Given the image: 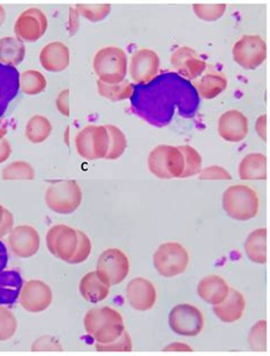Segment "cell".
Returning <instances> with one entry per match:
<instances>
[{
    "instance_id": "cell-1",
    "label": "cell",
    "mask_w": 270,
    "mask_h": 356,
    "mask_svg": "<svg viewBox=\"0 0 270 356\" xmlns=\"http://www.w3.org/2000/svg\"><path fill=\"white\" fill-rule=\"evenodd\" d=\"M131 104L137 115L154 126L168 124L176 108L191 118L199 106V95L191 81L176 72H164L146 85H135Z\"/></svg>"
},
{
    "instance_id": "cell-2",
    "label": "cell",
    "mask_w": 270,
    "mask_h": 356,
    "mask_svg": "<svg viewBox=\"0 0 270 356\" xmlns=\"http://www.w3.org/2000/svg\"><path fill=\"white\" fill-rule=\"evenodd\" d=\"M83 325L96 343H112L126 330L120 312L108 306L95 307L87 312Z\"/></svg>"
},
{
    "instance_id": "cell-3",
    "label": "cell",
    "mask_w": 270,
    "mask_h": 356,
    "mask_svg": "<svg viewBox=\"0 0 270 356\" xmlns=\"http://www.w3.org/2000/svg\"><path fill=\"white\" fill-rule=\"evenodd\" d=\"M223 208L227 216L239 222H246L258 216L260 199L255 188L246 184H235L226 188Z\"/></svg>"
},
{
    "instance_id": "cell-4",
    "label": "cell",
    "mask_w": 270,
    "mask_h": 356,
    "mask_svg": "<svg viewBox=\"0 0 270 356\" xmlns=\"http://www.w3.org/2000/svg\"><path fill=\"white\" fill-rule=\"evenodd\" d=\"M92 67L99 81L108 85L122 83L128 74L127 53L115 46L102 48L94 56Z\"/></svg>"
},
{
    "instance_id": "cell-5",
    "label": "cell",
    "mask_w": 270,
    "mask_h": 356,
    "mask_svg": "<svg viewBox=\"0 0 270 356\" xmlns=\"http://www.w3.org/2000/svg\"><path fill=\"white\" fill-rule=\"evenodd\" d=\"M147 165L160 179L180 178L185 169L184 156L178 147L161 144L151 151Z\"/></svg>"
},
{
    "instance_id": "cell-6",
    "label": "cell",
    "mask_w": 270,
    "mask_h": 356,
    "mask_svg": "<svg viewBox=\"0 0 270 356\" xmlns=\"http://www.w3.org/2000/svg\"><path fill=\"white\" fill-rule=\"evenodd\" d=\"M189 264L187 249L179 242H164L153 254V265L161 277H178L185 273Z\"/></svg>"
},
{
    "instance_id": "cell-7",
    "label": "cell",
    "mask_w": 270,
    "mask_h": 356,
    "mask_svg": "<svg viewBox=\"0 0 270 356\" xmlns=\"http://www.w3.org/2000/svg\"><path fill=\"white\" fill-rule=\"evenodd\" d=\"M45 202L54 213L71 215L83 202V191L78 181H55L46 191Z\"/></svg>"
},
{
    "instance_id": "cell-8",
    "label": "cell",
    "mask_w": 270,
    "mask_h": 356,
    "mask_svg": "<svg viewBox=\"0 0 270 356\" xmlns=\"http://www.w3.org/2000/svg\"><path fill=\"white\" fill-rule=\"evenodd\" d=\"M130 261L127 254L118 248L106 249L99 254L96 273L110 286H118L127 279Z\"/></svg>"
},
{
    "instance_id": "cell-9",
    "label": "cell",
    "mask_w": 270,
    "mask_h": 356,
    "mask_svg": "<svg viewBox=\"0 0 270 356\" xmlns=\"http://www.w3.org/2000/svg\"><path fill=\"white\" fill-rule=\"evenodd\" d=\"M76 152L87 160L106 159L108 151V133L106 126L90 124L76 134Z\"/></svg>"
},
{
    "instance_id": "cell-10",
    "label": "cell",
    "mask_w": 270,
    "mask_h": 356,
    "mask_svg": "<svg viewBox=\"0 0 270 356\" xmlns=\"http://www.w3.org/2000/svg\"><path fill=\"white\" fill-rule=\"evenodd\" d=\"M232 54L244 70H255L267 58V44L261 35H242L233 46Z\"/></svg>"
},
{
    "instance_id": "cell-11",
    "label": "cell",
    "mask_w": 270,
    "mask_h": 356,
    "mask_svg": "<svg viewBox=\"0 0 270 356\" xmlns=\"http://www.w3.org/2000/svg\"><path fill=\"white\" fill-rule=\"evenodd\" d=\"M169 327L183 337H197L204 329V315L192 304H178L169 313Z\"/></svg>"
},
{
    "instance_id": "cell-12",
    "label": "cell",
    "mask_w": 270,
    "mask_h": 356,
    "mask_svg": "<svg viewBox=\"0 0 270 356\" xmlns=\"http://www.w3.org/2000/svg\"><path fill=\"white\" fill-rule=\"evenodd\" d=\"M46 245L53 256L65 263H70L78 245V232L64 224L51 226L46 236Z\"/></svg>"
},
{
    "instance_id": "cell-13",
    "label": "cell",
    "mask_w": 270,
    "mask_h": 356,
    "mask_svg": "<svg viewBox=\"0 0 270 356\" xmlns=\"http://www.w3.org/2000/svg\"><path fill=\"white\" fill-rule=\"evenodd\" d=\"M160 56L150 48L135 51L129 63V74L136 85H146L159 76Z\"/></svg>"
},
{
    "instance_id": "cell-14",
    "label": "cell",
    "mask_w": 270,
    "mask_h": 356,
    "mask_svg": "<svg viewBox=\"0 0 270 356\" xmlns=\"http://www.w3.org/2000/svg\"><path fill=\"white\" fill-rule=\"evenodd\" d=\"M48 28L46 14L31 7L19 14L14 26L16 38L23 42H35L45 35Z\"/></svg>"
},
{
    "instance_id": "cell-15",
    "label": "cell",
    "mask_w": 270,
    "mask_h": 356,
    "mask_svg": "<svg viewBox=\"0 0 270 356\" xmlns=\"http://www.w3.org/2000/svg\"><path fill=\"white\" fill-rule=\"evenodd\" d=\"M53 290L42 280H29L23 283L19 293V305L29 313H42L53 302Z\"/></svg>"
},
{
    "instance_id": "cell-16",
    "label": "cell",
    "mask_w": 270,
    "mask_h": 356,
    "mask_svg": "<svg viewBox=\"0 0 270 356\" xmlns=\"http://www.w3.org/2000/svg\"><path fill=\"white\" fill-rule=\"evenodd\" d=\"M170 63L175 69L176 74L188 81H193L202 76L207 69V62L197 54L195 49L188 46L176 49L171 54Z\"/></svg>"
},
{
    "instance_id": "cell-17",
    "label": "cell",
    "mask_w": 270,
    "mask_h": 356,
    "mask_svg": "<svg viewBox=\"0 0 270 356\" xmlns=\"http://www.w3.org/2000/svg\"><path fill=\"white\" fill-rule=\"evenodd\" d=\"M10 252L19 258L33 257L40 249V236L32 226L22 224L15 226L8 236Z\"/></svg>"
},
{
    "instance_id": "cell-18",
    "label": "cell",
    "mask_w": 270,
    "mask_h": 356,
    "mask_svg": "<svg viewBox=\"0 0 270 356\" xmlns=\"http://www.w3.org/2000/svg\"><path fill=\"white\" fill-rule=\"evenodd\" d=\"M126 298L129 305L138 312H147L155 306L158 293L150 280L145 277H135L128 283Z\"/></svg>"
},
{
    "instance_id": "cell-19",
    "label": "cell",
    "mask_w": 270,
    "mask_h": 356,
    "mask_svg": "<svg viewBox=\"0 0 270 356\" xmlns=\"http://www.w3.org/2000/svg\"><path fill=\"white\" fill-rule=\"evenodd\" d=\"M218 134L226 142L239 143L248 135V119L239 110H228L220 115Z\"/></svg>"
},
{
    "instance_id": "cell-20",
    "label": "cell",
    "mask_w": 270,
    "mask_h": 356,
    "mask_svg": "<svg viewBox=\"0 0 270 356\" xmlns=\"http://www.w3.org/2000/svg\"><path fill=\"white\" fill-rule=\"evenodd\" d=\"M246 309V300L243 293L239 290L229 289L228 295L223 302L212 306V311L217 318L226 325H233L239 321Z\"/></svg>"
},
{
    "instance_id": "cell-21",
    "label": "cell",
    "mask_w": 270,
    "mask_h": 356,
    "mask_svg": "<svg viewBox=\"0 0 270 356\" xmlns=\"http://www.w3.org/2000/svg\"><path fill=\"white\" fill-rule=\"evenodd\" d=\"M39 60L46 71L60 72L70 65V49L63 42H51L42 47Z\"/></svg>"
},
{
    "instance_id": "cell-22",
    "label": "cell",
    "mask_w": 270,
    "mask_h": 356,
    "mask_svg": "<svg viewBox=\"0 0 270 356\" xmlns=\"http://www.w3.org/2000/svg\"><path fill=\"white\" fill-rule=\"evenodd\" d=\"M229 289L230 286L223 277L211 274L201 279L197 284V295L204 302L214 306L225 300Z\"/></svg>"
},
{
    "instance_id": "cell-23",
    "label": "cell",
    "mask_w": 270,
    "mask_h": 356,
    "mask_svg": "<svg viewBox=\"0 0 270 356\" xmlns=\"http://www.w3.org/2000/svg\"><path fill=\"white\" fill-rule=\"evenodd\" d=\"M19 90V70L0 63V118L5 115L10 103Z\"/></svg>"
},
{
    "instance_id": "cell-24",
    "label": "cell",
    "mask_w": 270,
    "mask_h": 356,
    "mask_svg": "<svg viewBox=\"0 0 270 356\" xmlns=\"http://www.w3.org/2000/svg\"><path fill=\"white\" fill-rule=\"evenodd\" d=\"M192 85L196 90L199 97L213 99L218 97L227 88L228 80L221 72L211 71L193 80Z\"/></svg>"
},
{
    "instance_id": "cell-25",
    "label": "cell",
    "mask_w": 270,
    "mask_h": 356,
    "mask_svg": "<svg viewBox=\"0 0 270 356\" xmlns=\"http://www.w3.org/2000/svg\"><path fill=\"white\" fill-rule=\"evenodd\" d=\"M80 295L87 302L92 304H99L108 298L111 291V286L106 284L101 277L97 275L96 270H92L86 275H83L79 283Z\"/></svg>"
},
{
    "instance_id": "cell-26",
    "label": "cell",
    "mask_w": 270,
    "mask_h": 356,
    "mask_svg": "<svg viewBox=\"0 0 270 356\" xmlns=\"http://www.w3.org/2000/svg\"><path fill=\"white\" fill-rule=\"evenodd\" d=\"M239 176L242 181L267 179V156L264 153H248L241 160Z\"/></svg>"
},
{
    "instance_id": "cell-27",
    "label": "cell",
    "mask_w": 270,
    "mask_h": 356,
    "mask_svg": "<svg viewBox=\"0 0 270 356\" xmlns=\"http://www.w3.org/2000/svg\"><path fill=\"white\" fill-rule=\"evenodd\" d=\"M267 229L260 227L248 234L244 242L246 257L258 265L267 263Z\"/></svg>"
},
{
    "instance_id": "cell-28",
    "label": "cell",
    "mask_w": 270,
    "mask_h": 356,
    "mask_svg": "<svg viewBox=\"0 0 270 356\" xmlns=\"http://www.w3.org/2000/svg\"><path fill=\"white\" fill-rule=\"evenodd\" d=\"M23 286L21 274L16 270L0 272V305H13Z\"/></svg>"
},
{
    "instance_id": "cell-29",
    "label": "cell",
    "mask_w": 270,
    "mask_h": 356,
    "mask_svg": "<svg viewBox=\"0 0 270 356\" xmlns=\"http://www.w3.org/2000/svg\"><path fill=\"white\" fill-rule=\"evenodd\" d=\"M26 44L16 37L0 39V63L16 67L26 58Z\"/></svg>"
},
{
    "instance_id": "cell-30",
    "label": "cell",
    "mask_w": 270,
    "mask_h": 356,
    "mask_svg": "<svg viewBox=\"0 0 270 356\" xmlns=\"http://www.w3.org/2000/svg\"><path fill=\"white\" fill-rule=\"evenodd\" d=\"M53 126L49 119L42 115H35L28 120L26 136L33 144H42L51 136Z\"/></svg>"
},
{
    "instance_id": "cell-31",
    "label": "cell",
    "mask_w": 270,
    "mask_h": 356,
    "mask_svg": "<svg viewBox=\"0 0 270 356\" xmlns=\"http://www.w3.org/2000/svg\"><path fill=\"white\" fill-rule=\"evenodd\" d=\"M135 85L129 80H124L122 83L108 85L97 80V92L104 99H110L112 102H120L124 99H131L134 92Z\"/></svg>"
},
{
    "instance_id": "cell-32",
    "label": "cell",
    "mask_w": 270,
    "mask_h": 356,
    "mask_svg": "<svg viewBox=\"0 0 270 356\" xmlns=\"http://www.w3.org/2000/svg\"><path fill=\"white\" fill-rule=\"evenodd\" d=\"M47 87L46 76L37 70H26L19 74V90L28 96L42 94Z\"/></svg>"
},
{
    "instance_id": "cell-33",
    "label": "cell",
    "mask_w": 270,
    "mask_h": 356,
    "mask_svg": "<svg viewBox=\"0 0 270 356\" xmlns=\"http://www.w3.org/2000/svg\"><path fill=\"white\" fill-rule=\"evenodd\" d=\"M108 133V151L106 160H117L124 156L128 147L127 137L120 128L115 124H106Z\"/></svg>"
},
{
    "instance_id": "cell-34",
    "label": "cell",
    "mask_w": 270,
    "mask_h": 356,
    "mask_svg": "<svg viewBox=\"0 0 270 356\" xmlns=\"http://www.w3.org/2000/svg\"><path fill=\"white\" fill-rule=\"evenodd\" d=\"M3 181H33L35 178V170L26 161H14L3 168L1 174Z\"/></svg>"
},
{
    "instance_id": "cell-35",
    "label": "cell",
    "mask_w": 270,
    "mask_h": 356,
    "mask_svg": "<svg viewBox=\"0 0 270 356\" xmlns=\"http://www.w3.org/2000/svg\"><path fill=\"white\" fill-rule=\"evenodd\" d=\"M180 149L185 160V169L180 178L193 177L197 176L202 170L203 160L201 156L200 152L195 147L191 145H180L178 147Z\"/></svg>"
},
{
    "instance_id": "cell-36",
    "label": "cell",
    "mask_w": 270,
    "mask_h": 356,
    "mask_svg": "<svg viewBox=\"0 0 270 356\" xmlns=\"http://www.w3.org/2000/svg\"><path fill=\"white\" fill-rule=\"evenodd\" d=\"M248 347L252 352L264 353L267 350V322L259 320L250 329L248 334Z\"/></svg>"
},
{
    "instance_id": "cell-37",
    "label": "cell",
    "mask_w": 270,
    "mask_h": 356,
    "mask_svg": "<svg viewBox=\"0 0 270 356\" xmlns=\"http://www.w3.org/2000/svg\"><path fill=\"white\" fill-rule=\"evenodd\" d=\"M95 348L99 353H130L133 352V339L129 332L124 330L118 339L108 343H96Z\"/></svg>"
},
{
    "instance_id": "cell-38",
    "label": "cell",
    "mask_w": 270,
    "mask_h": 356,
    "mask_svg": "<svg viewBox=\"0 0 270 356\" xmlns=\"http://www.w3.org/2000/svg\"><path fill=\"white\" fill-rule=\"evenodd\" d=\"M226 10H227L226 3H212V5L194 3L193 5L195 15L205 22H216L223 17Z\"/></svg>"
},
{
    "instance_id": "cell-39",
    "label": "cell",
    "mask_w": 270,
    "mask_h": 356,
    "mask_svg": "<svg viewBox=\"0 0 270 356\" xmlns=\"http://www.w3.org/2000/svg\"><path fill=\"white\" fill-rule=\"evenodd\" d=\"M112 6L108 3L103 5H83L78 3L76 6V13L88 19L90 22H101L111 13Z\"/></svg>"
},
{
    "instance_id": "cell-40",
    "label": "cell",
    "mask_w": 270,
    "mask_h": 356,
    "mask_svg": "<svg viewBox=\"0 0 270 356\" xmlns=\"http://www.w3.org/2000/svg\"><path fill=\"white\" fill-rule=\"evenodd\" d=\"M17 320L13 312L0 306V341H10L17 331Z\"/></svg>"
},
{
    "instance_id": "cell-41",
    "label": "cell",
    "mask_w": 270,
    "mask_h": 356,
    "mask_svg": "<svg viewBox=\"0 0 270 356\" xmlns=\"http://www.w3.org/2000/svg\"><path fill=\"white\" fill-rule=\"evenodd\" d=\"M76 232H78V245H76L74 257L71 258L69 264H81L83 261H86L92 254V245L90 236L79 229H76Z\"/></svg>"
},
{
    "instance_id": "cell-42",
    "label": "cell",
    "mask_w": 270,
    "mask_h": 356,
    "mask_svg": "<svg viewBox=\"0 0 270 356\" xmlns=\"http://www.w3.org/2000/svg\"><path fill=\"white\" fill-rule=\"evenodd\" d=\"M199 178L201 181H232L233 175L221 165H209L202 168Z\"/></svg>"
},
{
    "instance_id": "cell-43",
    "label": "cell",
    "mask_w": 270,
    "mask_h": 356,
    "mask_svg": "<svg viewBox=\"0 0 270 356\" xmlns=\"http://www.w3.org/2000/svg\"><path fill=\"white\" fill-rule=\"evenodd\" d=\"M31 350L33 353H42V352H63V346L60 341L53 336H42L32 343Z\"/></svg>"
},
{
    "instance_id": "cell-44",
    "label": "cell",
    "mask_w": 270,
    "mask_h": 356,
    "mask_svg": "<svg viewBox=\"0 0 270 356\" xmlns=\"http://www.w3.org/2000/svg\"><path fill=\"white\" fill-rule=\"evenodd\" d=\"M55 103H56V108H58L60 115L69 118L70 117V89L62 90L58 94Z\"/></svg>"
},
{
    "instance_id": "cell-45",
    "label": "cell",
    "mask_w": 270,
    "mask_h": 356,
    "mask_svg": "<svg viewBox=\"0 0 270 356\" xmlns=\"http://www.w3.org/2000/svg\"><path fill=\"white\" fill-rule=\"evenodd\" d=\"M14 229V217L10 210L5 208L3 210V220L0 222V238L10 236L12 229Z\"/></svg>"
},
{
    "instance_id": "cell-46",
    "label": "cell",
    "mask_w": 270,
    "mask_h": 356,
    "mask_svg": "<svg viewBox=\"0 0 270 356\" xmlns=\"http://www.w3.org/2000/svg\"><path fill=\"white\" fill-rule=\"evenodd\" d=\"M163 352L165 353H192L193 348L187 343L176 341V343H170L168 346H165L163 348Z\"/></svg>"
},
{
    "instance_id": "cell-47",
    "label": "cell",
    "mask_w": 270,
    "mask_h": 356,
    "mask_svg": "<svg viewBox=\"0 0 270 356\" xmlns=\"http://www.w3.org/2000/svg\"><path fill=\"white\" fill-rule=\"evenodd\" d=\"M255 131L261 140H267V115H261L255 121Z\"/></svg>"
},
{
    "instance_id": "cell-48",
    "label": "cell",
    "mask_w": 270,
    "mask_h": 356,
    "mask_svg": "<svg viewBox=\"0 0 270 356\" xmlns=\"http://www.w3.org/2000/svg\"><path fill=\"white\" fill-rule=\"evenodd\" d=\"M12 156V145L6 138L0 140V163H6Z\"/></svg>"
},
{
    "instance_id": "cell-49",
    "label": "cell",
    "mask_w": 270,
    "mask_h": 356,
    "mask_svg": "<svg viewBox=\"0 0 270 356\" xmlns=\"http://www.w3.org/2000/svg\"><path fill=\"white\" fill-rule=\"evenodd\" d=\"M8 263V252H7L6 245L3 242L0 241V272H3L6 268Z\"/></svg>"
},
{
    "instance_id": "cell-50",
    "label": "cell",
    "mask_w": 270,
    "mask_h": 356,
    "mask_svg": "<svg viewBox=\"0 0 270 356\" xmlns=\"http://www.w3.org/2000/svg\"><path fill=\"white\" fill-rule=\"evenodd\" d=\"M78 16L79 14L76 13V8H70V32L71 35L76 33V29H78Z\"/></svg>"
},
{
    "instance_id": "cell-51",
    "label": "cell",
    "mask_w": 270,
    "mask_h": 356,
    "mask_svg": "<svg viewBox=\"0 0 270 356\" xmlns=\"http://www.w3.org/2000/svg\"><path fill=\"white\" fill-rule=\"evenodd\" d=\"M6 126L3 124V122H1V121H0V140H3V138H5V136H6Z\"/></svg>"
},
{
    "instance_id": "cell-52",
    "label": "cell",
    "mask_w": 270,
    "mask_h": 356,
    "mask_svg": "<svg viewBox=\"0 0 270 356\" xmlns=\"http://www.w3.org/2000/svg\"><path fill=\"white\" fill-rule=\"evenodd\" d=\"M6 19V12L3 10V7L0 5V26H3Z\"/></svg>"
},
{
    "instance_id": "cell-53",
    "label": "cell",
    "mask_w": 270,
    "mask_h": 356,
    "mask_svg": "<svg viewBox=\"0 0 270 356\" xmlns=\"http://www.w3.org/2000/svg\"><path fill=\"white\" fill-rule=\"evenodd\" d=\"M3 210H5V208H3V206H1V204H0V222L3 220Z\"/></svg>"
}]
</instances>
